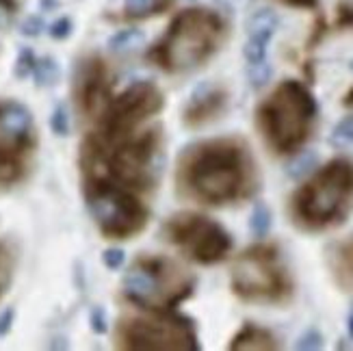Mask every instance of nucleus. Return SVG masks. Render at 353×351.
I'll return each mask as SVG.
<instances>
[{
	"label": "nucleus",
	"mask_w": 353,
	"mask_h": 351,
	"mask_svg": "<svg viewBox=\"0 0 353 351\" xmlns=\"http://www.w3.org/2000/svg\"><path fill=\"white\" fill-rule=\"evenodd\" d=\"M174 187L180 200L221 208L254 197L260 189V172L245 139L210 137L182 148Z\"/></svg>",
	"instance_id": "obj_1"
},
{
	"label": "nucleus",
	"mask_w": 353,
	"mask_h": 351,
	"mask_svg": "<svg viewBox=\"0 0 353 351\" xmlns=\"http://www.w3.org/2000/svg\"><path fill=\"white\" fill-rule=\"evenodd\" d=\"M163 165L165 134L159 124L115 141H104L91 130L79 148L81 182L104 180L139 195H148L159 187Z\"/></svg>",
	"instance_id": "obj_2"
},
{
	"label": "nucleus",
	"mask_w": 353,
	"mask_h": 351,
	"mask_svg": "<svg viewBox=\"0 0 353 351\" xmlns=\"http://www.w3.org/2000/svg\"><path fill=\"white\" fill-rule=\"evenodd\" d=\"M225 35L228 24L217 11L191 7L176 15L145 57L161 72L182 76L208 63L219 52Z\"/></svg>",
	"instance_id": "obj_3"
},
{
	"label": "nucleus",
	"mask_w": 353,
	"mask_h": 351,
	"mask_svg": "<svg viewBox=\"0 0 353 351\" xmlns=\"http://www.w3.org/2000/svg\"><path fill=\"white\" fill-rule=\"evenodd\" d=\"M290 221L301 232H327L353 212V161L336 157L295 189L288 202Z\"/></svg>",
	"instance_id": "obj_4"
},
{
	"label": "nucleus",
	"mask_w": 353,
	"mask_h": 351,
	"mask_svg": "<svg viewBox=\"0 0 353 351\" xmlns=\"http://www.w3.org/2000/svg\"><path fill=\"white\" fill-rule=\"evenodd\" d=\"M319 106L301 81L286 79L256 106V128L275 157H293L310 141Z\"/></svg>",
	"instance_id": "obj_5"
},
{
	"label": "nucleus",
	"mask_w": 353,
	"mask_h": 351,
	"mask_svg": "<svg viewBox=\"0 0 353 351\" xmlns=\"http://www.w3.org/2000/svg\"><path fill=\"white\" fill-rule=\"evenodd\" d=\"M232 293L254 306H286L295 297V280L275 243L243 250L230 271Z\"/></svg>",
	"instance_id": "obj_6"
},
{
	"label": "nucleus",
	"mask_w": 353,
	"mask_h": 351,
	"mask_svg": "<svg viewBox=\"0 0 353 351\" xmlns=\"http://www.w3.org/2000/svg\"><path fill=\"white\" fill-rule=\"evenodd\" d=\"M195 276L174 258L141 254L128 267L121 280V295L134 308L176 310L195 293Z\"/></svg>",
	"instance_id": "obj_7"
},
{
	"label": "nucleus",
	"mask_w": 353,
	"mask_h": 351,
	"mask_svg": "<svg viewBox=\"0 0 353 351\" xmlns=\"http://www.w3.org/2000/svg\"><path fill=\"white\" fill-rule=\"evenodd\" d=\"M113 345L121 351H199L193 319L174 310H143L121 314Z\"/></svg>",
	"instance_id": "obj_8"
},
{
	"label": "nucleus",
	"mask_w": 353,
	"mask_h": 351,
	"mask_svg": "<svg viewBox=\"0 0 353 351\" xmlns=\"http://www.w3.org/2000/svg\"><path fill=\"white\" fill-rule=\"evenodd\" d=\"M83 197L98 230L109 241L139 237L152 217L150 206L139 193L104 180H83Z\"/></svg>",
	"instance_id": "obj_9"
},
{
	"label": "nucleus",
	"mask_w": 353,
	"mask_h": 351,
	"mask_svg": "<svg viewBox=\"0 0 353 351\" xmlns=\"http://www.w3.org/2000/svg\"><path fill=\"white\" fill-rule=\"evenodd\" d=\"M167 243L195 265H219L232 252V237L225 228L199 212H176L163 225Z\"/></svg>",
	"instance_id": "obj_10"
},
{
	"label": "nucleus",
	"mask_w": 353,
	"mask_h": 351,
	"mask_svg": "<svg viewBox=\"0 0 353 351\" xmlns=\"http://www.w3.org/2000/svg\"><path fill=\"white\" fill-rule=\"evenodd\" d=\"M165 109V94L152 81H137L119 96H113L109 106L96 119L94 132L104 141L124 139L141 130L145 121L157 117Z\"/></svg>",
	"instance_id": "obj_11"
},
{
	"label": "nucleus",
	"mask_w": 353,
	"mask_h": 351,
	"mask_svg": "<svg viewBox=\"0 0 353 351\" xmlns=\"http://www.w3.org/2000/svg\"><path fill=\"white\" fill-rule=\"evenodd\" d=\"M115 79L111 66L98 52L81 57L72 74V98L79 115L87 121H96L113 100Z\"/></svg>",
	"instance_id": "obj_12"
},
{
	"label": "nucleus",
	"mask_w": 353,
	"mask_h": 351,
	"mask_svg": "<svg viewBox=\"0 0 353 351\" xmlns=\"http://www.w3.org/2000/svg\"><path fill=\"white\" fill-rule=\"evenodd\" d=\"M230 106V91L219 83H202L197 85L187 104L182 106V124L197 130L212 121H217Z\"/></svg>",
	"instance_id": "obj_13"
},
{
	"label": "nucleus",
	"mask_w": 353,
	"mask_h": 351,
	"mask_svg": "<svg viewBox=\"0 0 353 351\" xmlns=\"http://www.w3.org/2000/svg\"><path fill=\"white\" fill-rule=\"evenodd\" d=\"M278 26H280V18L273 9H258L248 20V41H245L243 48L248 66L267 61L269 41L273 39Z\"/></svg>",
	"instance_id": "obj_14"
},
{
	"label": "nucleus",
	"mask_w": 353,
	"mask_h": 351,
	"mask_svg": "<svg viewBox=\"0 0 353 351\" xmlns=\"http://www.w3.org/2000/svg\"><path fill=\"white\" fill-rule=\"evenodd\" d=\"M327 269L336 286L353 291V234L327 250Z\"/></svg>",
	"instance_id": "obj_15"
},
{
	"label": "nucleus",
	"mask_w": 353,
	"mask_h": 351,
	"mask_svg": "<svg viewBox=\"0 0 353 351\" xmlns=\"http://www.w3.org/2000/svg\"><path fill=\"white\" fill-rule=\"evenodd\" d=\"M230 351H275L280 349L278 339L267 328L256 323H245L230 341Z\"/></svg>",
	"instance_id": "obj_16"
},
{
	"label": "nucleus",
	"mask_w": 353,
	"mask_h": 351,
	"mask_svg": "<svg viewBox=\"0 0 353 351\" xmlns=\"http://www.w3.org/2000/svg\"><path fill=\"white\" fill-rule=\"evenodd\" d=\"M176 0H124L121 5V15L128 22H139V20H150L157 15L170 11Z\"/></svg>",
	"instance_id": "obj_17"
},
{
	"label": "nucleus",
	"mask_w": 353,
	"mask_h": 351,
	"mask_svg": "<svg viewBox=\"0 0 353 351\" xmlns=\"http://www.w3.org/2000/svg\"><path fill=\"white\" fill-rule=\"evenodd\" d=\"M61 79V68L57 63L54 57H39L37 63H35V70H33V81H35V87L39 89H48V87H54Z\"/></svg>",
	"instance_id": "obj_18"
},
{
	"label": "nucleus",
	"mask_w": 353,
	"mask_h": 351,
	"mask_svg": "<svg viewBox=\"0 0 353 351\" xmlns=\"http://www.w3.org/2000/svg\"><path fill=\"white\" fill-rule=\"evenodd\" d=\"M145 39L143 30L139 28H124L115 33L111 39H109V50L113 52H128V50H134L137 46H141Z\"/></svg>",
	"instance_id": "obj_19"
},
{
	"label": "nucleus",
	"mask_w": 353,
	"mask_h": 351,
	"mask_svg": "<svg viewBox=\"0 0 353 351\" xmlns=\"http://www.w3.org/2000/svg\"><path fill=\"white\" fill-rule=\"evenodd\" d=\"M271 223H273V215H271V208L263 202H258L250 215V232L256 239H265L271 230Z\"/></svg>",
	"instance_id": "obj_20"
},
{
	"label": "nucleus",
	"mask_w": 353,
	"mask_h": 351,
	"mask_svg": "<svg viewBox=\"0 0 353 351\" xmlns=\"http://www.w3.org/2000/svg\"><path fill=\"white\" fill-rule=\"evenodd\" d=\"M13 269H15V254L5 241H0V299H3L13 280Z\"/></svg>",
	"instance_id": "obj_21"
},
{
	"label": "nucleus",
	"mask_w": 353,
	"mask_h": 351,
	"mask_svg": "<svg viewBox=\"0 0 353 351\" xmlns=\"http://www.w3.org/2000/svg\"><path fill=\"white\" fill-rule=\"evenodd\" d=\"M26 165L20 159H0V187H11L24 178Z\"/></svg>",
	"instance_id": "obj_22"
},
{
	"label": "nucleus",
	"mask_w": 353,
	"mask_h": 351,
	"mask_svg": "<svg viewBox=\"0 0 353 351\" xmlns=\"http://www.w3.org/2000/svg\"><path fill=\"white\" fill-rule=\"evenodd\" d=\"M35 63H37V54L33 52V48H20L18 57H15V66H13V76L18 81H26L33 76V70H35Z\"/></svg>",
	"instance_id": "obj_23"
},
{
	"label": "nucleus",
	"mask_w": 353,
	"mask_h": 351,
	"mask_svg": "<svg viewBox=\"0 0 353 351\" xmlns=\"http://www.w3.org/2000/svg\"><path fill=\"white\" fill-rule=\"evenodd\" d=\"M50 130L57 137H68L70 134V113L65 109V104H57L54 111L50 115Z\"/></svg>",
	"instance_id": "obj_24"
},
{
	"label": "nucleus",
	"mask_w": 353,
	"mask_h": 351,
	"mask_svg": "<svg viewBox=\"0 0 353 351\" xmlns=\"http://www.w3.org/2000/svg\"><path fill=\"white\" fill-rule=\"evenodd\" d=\"M330 141L334 146H349L353 143V115H347L345 119H341L339 124H336Z\"/></svg>",
	"instance_id": "obj_25"
},
{
	"label": "nucleus",
	"mask_w": 353,
	"mask_h": 351,
	"mask_svg": "<svg viewBox=\"0 0 353 351\" xmlns=\"http://www.w3.org/2000/svg\"><path fill=\"white\" fill-rule=\"evenodd\" d=\"M271 66H269V61H263V63H254L248 68V79H250V85L254 89H260V87H265L269 81H271Z\"/></svg>",
	"instance_id": "obj_26"
},
{
	"label": "nucleus",
	"mask_w": 353,
	"mask_h": 351,
	"mask_svg": "<svg viewBox=\"0 0 353 351\" xmlns=\"http://www.w3.org/2000/svg\"><path fill=\"white\" fill-rule=\"evenodd\" d=\"M323 345H325L323 334H321L319 330H314V328H310L297 339L295 349H299V351H316V349H323Z\"/></svg>",
	"instance_id": "obj_27"
},
{
	"label": "nucleus",
	"mask_w": 353,
	"mask_h": 351,
	"mask_svg": "<svg viewBox=\"0 0 353 351\" xmlns=\"http://www.w3.org/2000/svg\"><path fill=\"white\" fill-rule=\"evenodd\" d=\"M89 328L94 334H100V337L109 332V314H106L102 306H94L89 310Z\"/></svg>",
	"instance_id": "obj_28"
},
{
	"label": "nucleus",
	"mask_w": 353,
	"mask_h": 351,
	"mask_svg": "<svg viewBox=\"0 0 353 351\" xmlns=\"http://www.w3.org/2000/svg\"><path fill=\"white\" fill-rule=\"evenodd\" d=\"M72 30H74V22L68 18V15H63V18H59L54 20L50 26H48V35L57 41H63L72 35Z\"/></svg>",
	"instance_id": "obj_29"
},
{
	"label": "nucleus",
	"mask_w": 353,
	"mask_h": 351,
	"mask_svg": "<svg viewBox=\"0 0 353 351\" xmlns=\"http://www.w3.org/2000/svg\"><path fill=\"white\" fill-rule=\"evenodd\" d=\"M102 263L106 269H111V271H117L124 267L126 263V252L121 250V248H109V250H104L102 252Z\"/></svg>",
	"instance_id": "obj_30"
},
{
	"label": "nucleus",
	"mask_w": 353,
	"mask_h": 351,
	"mask_svg": "<svg viewBox=\"0 0 353 351\" xmlns=\"http://www.w3.org/2000/svg\"><path fill=\"white\" fill-rule=\"evenodd\" d=\"M46 30V22L39 15H28V18L20 24V33L24 37H39Z\"/></svg>",
	"instance_id": "obj_31"
},
{
	"label": "nucleus",
	"mask_w": 353,
	"mask_h": 351,
	"mask_svg": "<svg viewBox=\"0 0 353 351\" xmlns=\"http://www.w3.org/2000/svg\"><path fill=\"white\" fill-rule=\"evenodd\" d=\"M336 26L351 28L353 26V0H345L336 9Z\"/></svg>",
	"instance_id": "obj_32"
},
{
	"label": "nucleus",
	"mask_w": 353,
	"mask_h": 351,
	"mask_svg": "<svg viewBox=\"0 0 353 351\" xmlns=\"http://www.w3.org/2000/svg\"><path fill=\"white\" fill-rule=\"evenodd\" d=\"M314 161H316L314 154H305V157H301L299 161H295L293 165H290L288 174L293 176V178H297V176H301V174H305V172H310V167H312Z\"/></svg>",
	"instance_id": "obj_33"
},
{
	"label": "nucleus",
	"mask_w": 353,
	"mask_h": 351,
	"mask_svg": "<svg viewBox=\"0 0 353 351\" xmlns=\"http://www.w3.org/2000/svg\"><path fill=\"white\" fill-rule=\"evenodd\" d=\"M15 323V308H5L0 312V339L7 337Z\"/></svg>",
	"instance_id": "obj_34"
},
{
	"label": "nucleus",
	"mask_w": 353,
	"mask_h": 351,
	"mask_svg": "<svg viewBox=\"0 0 353 351\" xmlns=\"http://www.w3.org/2000/svg\"><path fill=\"white\" fill-rule=\"evenodd\" d=\"M280 3L288 7H299V9H314L319 5V0H280Z\"/></svg>",
	"instance_id": "obj_35"
},
{
	"label": "nucleus",
	"mask_w": 353,
	"mask_h": 351,
	"mask_svg": "<svg viewBox=\"0 0 353 351\" xmlns=\"http://www.w3.org/2000/svg\"><path fill=\"white\" fill-rule=\"evenodd\" d=\"M18 11V3L15 0H0V13H15Z\"/></svg>",
	"instance_id": "obj_36"
},
{
	"label": "nucleus",
	"mask_w": 353,
	"mask_h": 351,
	"mask_svg": "<svg viewBox=\"0 0 353 351\" xmlns=\"http://www.w3.org/2000/svg\"><path fill=\"white\" fill-rule=\"evenodd\" d=\"M39 3H41V9L43 11H52L57 7V0H39Z\"/></svg>",
	"instance_id": "obj_37"
},
{
	"label": "nucleus",
	"mask_w": 353,
	"mask_h": 351,
	"mask_svg": "<svg viewBox=\"0 0 353 351\" xmlns=\"http://www.w3.org/2000/svg\"><path fill=\"white\" fill-rule=\"evenodd\" d=\"M347 330H349V337L353 339V308L349 310V317H347Z\"/></svg>",
	"instance_id": "obj_38"
},
{
	"label": "nucleus",
	"mask_w": 353,
	"mask_h": 351,
	"mask_svg": "<svg viewBox=\"0 0 353 351\" xmlns=\"http://www.w3.org/2000/svg\"><path fill=\"white\" fill-rule=\"evenodd\" d=\"M343 104L347 106V109H353V89L349 91V94L345 96V100H343Z\"/></svg>",
	"instance_id": "obj_39"
}]
</instances>
